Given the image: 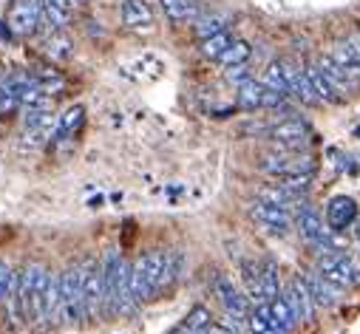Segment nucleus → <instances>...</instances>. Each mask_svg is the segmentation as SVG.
<instances>
[{
  "label": "nucleus",
  "instance_id": "obj_1",
  "mask_svg": "<svg viewBox=\"0 0 360 334\" xmlns=\"http://www.w3.org/2000/svg\"><path fill=\"white\" fill-rule=\"evenodd\" d=\"M105 278V317H131L139 303L131 289V263L119 255V250H108L102 261Z\"/></svg>",
  "mask_w": 360,
  "mask_h": 334
},
{
  "label": "nucleus",
  "instance_id": "obj_2",
  "mask_svg": "<svg viewBox=\"0 0 360 334\" xmlns=\"http://www.w3.org/2000/svg\"><path fill=\"white\" fill-rule=\"evenodd\" d=\"M165 263H168V252L154 250V252H145L131 263V289L136 303H151L156 297L165 295Z\"/></svg>",
  "mask_w": 360,
  "mask_h": 334
},
{
  "label": "nucleus",
  "instance_id": "obj_3",
  "mask_svg": "<svg viewBox=\"0 0 360 334\" xmlns=\"http://www.w3.org/2000/svg\"><path fill=\"white\" fill-rule=\"evenodd\" d=\"M51 272L43 263H28L20 269V309L23 320L28 323H43V300L48 286Z\"/></svg>",
  "mask_w": 360,
  "mask_h": 334
},
{
  "label": "nucleus",
  "instance_id": "obj_4",
  "mask_svg": "<svg viewBox=\"0 0 360 334\" xmlns=\"http://www.w3.org/2000/svg\"><path fill=\"white\" fill-rule=\"evenodd\" d=\"M261 170L278 181L295 178V176H315L318 162L301 150H278V154H267L261 162Z\"/></svg>",
  "mask_w": 360,
  "mask_h": 334
},
{
  "label": "nucleus",
  "instance_id": "obj_5",
  "mask_svg": "<svg viewBox=\"0 0 360 334\" xmlns=\"http://www.w3.org/2000/svg\"><path fill=\"white\" fill-rule=\"evenodd\" d=\"M82 275V306H85V317L97 320L100 315H105V278H102V263L100 261H85L80 266Z\"/></svg>",
  "mask_w": 360,
  "mask_h": 334
},
{
  "label": "nucleus",
  "instance_id": "obj_6",
  "mask_svg": "<svg viewBox=\"0 0 360 334\" xmlns=\"http://www.w3.org/2000/svg\"><path fill=\"white\" fill-rule=\"evenodd\" d=\"M318 272L326 281H332L338 289H352L360 284V266L346 252H321Z\"/></svg>",
  "mask_w": 360,
  "mask_h": 334
},
{
  "label": "nucleus",
  "instance_id": "obj_7",
  "mask_svg": "<svg viewBox=\"0 0 360 334\" xmlns=\"http://www.w3.org/2000/svg\"><path fill=\"white\" fill-rule=\"evenodd\" d=\"M60 297H63V320L66 323H80L85 317L80 266H71L66 272H60Z\"/></svg>",
  "mask_w": 360,
  "mask_h": 334
},
{
  "label": "nucleus",
  "instance_id": "obj_8",
  "mask_svg": "<svg viewBox=\"0 0 360 334\" xmlns=\"http://www.w3.org/2000/svg\"><path fill=\"white\" fill-rule=\"evenodd\" d=\"M276 142L278 150H304L312 142V128L298 116H287L281 122H276L267 133Z\"/></svg>",
  "mask_w": 360,
  "mask_h": 334
},
{
  "label": "nucleus",
  "instance_id": "obj_9",
  "mask_svg": "<svg viewBox=\"0 0 360 334\" xmlns=\"http://www.w3.org/2000/svg\"><path fill=\"white\" fill-rule=\"evenodd\" d=\"M43 20V0H12L6 23L15 37H32Z\"/></svg>",
  "mask_w": 360,
  "mask_h": 334
},
{
  "label": "nucleus",
  "instance_id": "obj_10",
  "mask_svg": "<svg viewBox=\"0 0 360 334\" xmlns=\"http://www.w3.org/2000/svg\"><path fill=\"white\" fill-rule=\"evenodd\" d=\"M216 295L222 300V306L227 312V317H235V320H250V312H253V300L238 289L227 275H219L216 278Z\"/></svg>",
  "mask_w": 360,
  "mask_h": 334
},
{
  "label": "nucleus",
  "instance_id": "obj_11",
  "mask_svg": "<svg viewBox=\"0 0 360 334\" xmlns=\"http://www.w3.org/2000/svg\"><path fill=\"white\" fill-rule=\"evenodd\" d=\"M250 216L273 235H287L292 230V212L287 207H278V204H269V201H255L250 207Z\"/></svg>",
  "mask_w": 360,
  "mask_h": 334
},
{
  "label": "nucleus",
  "instance_id": "obj_12",
  "mask_svg": "<svg viewBox=\"0 0 360 334\" xmlns=\"http://www.w3.org/2000/svg\"><path fill=\"white\" fill-rule=\"evenodd\" d=\"M357 221V201L352 196H335L326 204V227L332 232H343Z\"/></svg>",
  "mask_w": 360,
  "mask_h": 334
},
{
  "label": "nucleus",
  "instance_id": "obj_13",
  "mask_svg": "<svg viewBox=\"0 0 360 334\" xmlns=\"http://www.w3.org/2000/svg\"><path fill=\"white\" fill-rule=\"evenodd\" d=\"M284 295H287V300L292 303V309H295V315H298V323H309V320L315 317V297H312V292H309L304 275H295Z\"/></svg>",
  "mask_w": 360,
  "mask_h": 334
},
{
  "label": "nucleus",
  "instance_id": "obj_14",
  "mask_svg": "<svg viewBox=\"0 0 360 334\" xmlns=\"http://www.w3.org/2000/svg\"><path fill=\"white\" fill-rule=\"evenodd\" d=\"M123 26L131 32H151L154 9L147 0H123Z\"/></svg>",
  "mask_w": 360,
  "mask_h": 334
},
{
  "label": "nucleus",
  "instance_id": "obj_15",
  "mask_svg": "<svg viewBox=\"0 0 360 334\" xmlns=\"http://www.w3.org/2000/svg\"><path fill=\"white\" fill-rule=\"evenodd\" d=\"M304 278H307V286H309V292H312V297H315V306L332 309L335 303L341 300V292H343V289H338L332 281H326L318 269H315V272H307Z\"/></svg>",
  "mask_w": 360,
  "mask_h": 334
},
{
  "label": "nucleus",
  "instance_id": "obj_16",
  "mask_svg": "<svg viewBox=\"0 0 360 334\" xmlns=\"http://www.w3.org/2000/svg\"><path fill=\"white\" fill-rule=\"evenodd\" d=\"M264 94L267 85L261 80H244L242 85H235V108L238 111H261L264 108Z\"/></svg>",
  "mask_w": 360,
  "mask_h": 334
},
{
  "label": "nucleus",
  "instance_id": "obj_17",
  "mask_svg": "<svg viewBox=\"0 0 360 334\" xmlns=\"http://www.w3.org/2000/svg\"><path fill=\"white\" fill-rule=\"evenodd\" d=\"M269 317H273V326L278 334H292L298 326V315L292 309V303L287 300V295L281 292L276 300H269Z\"/></svg>",
  "mask_w": 360,
  "mask_h": 334
},
{
  "label": "nucleus",
  "instance_id": "obj_18",
  "mask_svg": "<svg viewBox=\"0 0 360 334\" xmlns=\"http://www.w3.org/2000/svg\"><path fill=\"white\" fill-rule=\"evenodd\" d=\"M74 15V0H43V17L51 32H63Z\"/></svg>",
  "mask_w": 360,
  "mask_h": 334
},
{
  "label": "nucleus",
  "instance_id": "obj_19",
  "mask_svg": "<svg viewBox=\"0 0 360 334\" xmlns=\"http://www.w3.org/2000/svg\"><path fill=\"white\" fill-rule=\"evenodd\" d=\"M159 6L170 23H196L201 17L196 0H159Z\"/></svg>",
  "mask_w": 360,
  "mask_h": 334
},
{
  "label": "nucleus",
  "instance_id": "obj_20",
  "mask_svg": "<svg viewBox=\"0 0 360 334\" xmlns=\"http://www.w3.org/2000/svg\"><path fill=\"white\" fill-rule=\"evenodd\" d=\"M307 77H309V82H312V88H315V94H318V100H321V102L338 105V102H343V100H346V97L341 94V91H338L332 82H329V77L318 68V63L307 68Z\"/></svg>",
  "mask_w": 360,
  "mask_h": 334
},
{
  "label": "nucleus",
  "instance_id": "obj_21",
  "mask_svg": "<svg viewBox=\"0 0 360 334\" xmlns=\"http://www.w3.org/2000/svg\"><path fill=\"white\" fill-rule=\"evenodd\" d=\"M82 125H85V108L82 105H71L66 113H60L54 139H74L82 131Z\"/></svg>",
  "mask_w": 360,
  "mask_h": 334
},
{
  "label": "nucleus",
  "instance_id": "obj_22",
  "mask_svg": "<svg viewBox=\"0 0 360 334\" xmlns=\"http://www.w3.org/2000/svg\"><path fill=\"white\" fill-rule=\"evenodd\" d=\"M329 57L343 68H360V35H352V37L335 43V48H332Z\"/></svg>",
  "mask_w": 360,
  "mask_h": 334
},
{
  "label": "nucleus",
  "instance_id": "obj_23",
  "mask_svg": "<svg viewBox=\"0 0 360 334\" xmlns=\"http://www.w3.org/2000/svg\"><path fill=\"white\" fill-rule=\"evenodd\" d=\"M43 48H46V54L54 59V63H66V59L74 57V43H71L63 32H51V35L46 37Z\"/></svg>",
  "mask_w": 360,
  "mask_h": 334
},
{
  "label": "nucleus",
  "instance_id": "obj_24",
  "mask_svg": "<svg viewBox=\"0 0 360 334\" xmlns=\"http://www.w3.org/2000/svg\"><path fill=\"white\" fill-rule=\"evenodd\" d=\"M32 77H35V82L43 88V91H48V94H63L66 91V77L60 74L57 68H48V66H37L35 71H32Z\"/></svg>",
  "mask_w": 360,
  "mask_h": 334
},
{
  "label": "nucleus",
  "instance_id": "obj_25",
  "mask_svg": "<svg viewBox=\"0 0 360 334\" xmlns=\"http://www.w3.org/2000/svg\"><path fill=\"white\" fill-rule=\"evenodd\" d=\"M242 278L247 284V297L255 303H264V292H261V263L258 261H244L242 263Z\"/></svg>",
  "mask_w": 360,
  "mask_h": 334
},
{
  "label": "nucleus",
  "instance_id": "obj_26",
  "mask_svg": "<svg viewBox=\"0 0 360 334\" xmlns=\"http://www.w3.org/2000/svg\"><path fill=\"white\" fill-rule=\"evenodd\" d=\"M250 54H253V48H250L247 40H233V46L216 59V63L222 68H235V66H244L247 59H250Z\"/></svg>",
  "mask_w": 360,
  "mask_h": 334
},
{
  "label": "nucleus",
  "instance_id": "obj_27",
  "mask_svg": "<svg viewBox=\"0 0 360 334\" xmlns=\"http://www.w3.org/2000/svg\"><path fill=\"white\" fill-rule=\"evenodd\" d=\"M261 292H264V303L276 300L281 295V281H278V266L273 261L261 263Z\"/></svg>",
  "mask_w": 360,
  "mask_h": 334
},
{
  "label": "nucleus",
  "instance_id": "obj_28",
  "mask_svg": "<svg viewBox=\"0 0 360 334\" xmlns=\"http://www.w3.org/2000/svg\"><path fill=\"white\" fill-rule=\"evenodd\" d=\"M227 23H230V17H227V15H219V12H213V15H201V17L196 20V35H199L201 40H207V37H213V35L224 32Z\"/></svg>",
  "mask_w": 360,
  "mask_h": 334
},
{
  "label": "nucleus",
  "instance_id": "obj_29",
  "mask_svg": "<svg viewBox=\"0 0 360 334\" xmlns=\"http://www.w3.org/2000/svg\"><path fill=\"white\" fill-rule=\"evenodd\" d=\"M233 40H235V37L224 28V32H219V35H213V37L201 40V54H204L207 59H219V57L233 46Z\"/></svg>",
  "mask_w": 360,
  "mask_h": 334
},
{
  "label": "nucleus",
  "instance_id": "obj_30",
  "mask_svg": "<svg viewBox=\"0 0 360 334\" xmlns=\"http://www.w3.org/2000/svg\"><path fill=\"white\" fill-rule=\"evenodd\" d=\"M267 88L278 91V94L289 97V88H287V74H284V59H278V63H269L267 71H264V80H261Z\"/></svg>",
  "mask_w": 360,
  "mask_h": 334
},
{
  "label": "nucleus",
  "instance_id": "obj_31",
  "mask_svg": "<svg viewBox=\"0 0 360 334\" xmlns=\"http://www.w3.org/2000/svg\"><path fill=\"white\" fill-rule=\"evenodd\" d=\"M216 320H213V315H210V309L207 306H193L190 312H188V317H185V323H182V328H188V331H196V334H201L204 328H210Z\"/></svg>",
  "mask_w": 360,
  "mask_h": 334
},
{
  "label": "nucleus",
  "instance_id": "obj_32",
  "mask_svg": "<svg viewBox=\"0 0 360 334\" xmlns=\"http://www.w3.org/2000/svg\"><path fill=\"white\" fill-rule=\"evenodd\" d=\"M12 111H20V100H17L12 80H6V82H0V116L12 113Z\"/></svg>",
  "mask_w": 360,
  "mask_h": 334
},
{
  "label": "nucleus",
  "instance_id": "obj_33",
  "mask_svg": "<svg viewBox=\"0 0 360 334\" xmlns=\"http://www.w3.org/2000/svg\"><path fill=\"white\" fill-rule=\"evenodd\" d=\"M227 71V80L230 82H235V85H242L244 80H250V71L244 68V66H235V68H224Z\"/></svg>",
  "mask_w": 360,
  "mask_h": 334
},
{
  "label": "nucleus",
  "instance_id": "obj_34",
  "mask_svg": "<svg viewBox=\"0 0 360 334\" xmlns=\"http://www.w3.org/2000/svg\"><path fill=\"white\" fill-rule=\"evenodd\" d=\"M9 275H12V266H6L0 261V306H3V295H6V286H9Z\"/></svg>",
  "mask_w": 360,
  "mask_h": 334
},
{
  "label": "nucleus",
  "instance_id": "obj_35",
  "mask_svg": "<svg viewBox=\"0 0 360 334\" xmlns=\"http://www.w3.org/2000/svg\"><path fill=\"white\" fill-rule=\"evenodd\" d=\"M201 334H235L230 326H224V323H213V326H210V328H204Z\"/></svg>",
  "mask_w": 360,
  "mask_h": 334
},
{
  "label": "nucleus",
  "instance_id": "obj_36",
  "mask_svg": "<svg viewBox=\"0 0 360 334\" xmlns=\"http://www.w3.org/2000/svg\"><path fill=\"white\" fill-rule=\"evenodd\" d=\"M102 204H105V196H94V198H88V207H94V210H97V207H102Z\"/></svg>",
  "mask_w": 360,
  "mask_h": 334
},
{
  "label": "nucleus",
  "instance_id": "obj_37",
  "mask_svg": "<svg viewBox=\"0 0 360 334\" xmlns=\"http://www.w3.org/2000/svg\"><path fill=\"white\" fill-rule=\"evenodd\" d=\"M354 241H357V247H360V221H354Z\"/></svg>",
  "mask_w": 360,
  "mask_h": 334
},
{
  "label": "nucleus",
  "instance_id": "obj_38",
  "mask_svg": "<svg viewBox=\"0 0 360 334\" xmlns=\"http://www.w3.org/2000/svg\"><path fill=\"white\" fill-rule=\"evenodd\" d=\"M354 136H357V139H360V125H357V128H354Z\"/></svg>",
  "mask_w": 360,
  "mask_h": 334
},
{
  "label": "nucleus",
  "instance_id": "obj_39",
  "mask_svg": "<svg viewBox=\"0 0 360 334\" xmlns=\"http://www.w3.org/2000/svg\"><path fill=\"white\" fill-rule=\"evenodd\" d=\"M74 3H85V0H74Z\"/></svg>",
  "mask_w": 360,
  "mask_h": 334
}]
</instances>
